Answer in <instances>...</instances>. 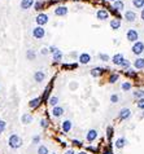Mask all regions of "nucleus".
Instances as JSON below:
<instances>
[{
    "mask_svg": "<svg viewBox=\"0 0 144 154\" xmlns=\"http://www.w3.org/2000/svg\"><path fill=\"white\" fill-rule=\"evenodd\" d=\"M103 154H113V150H112V145H108L103 149Z\"/></svg>",
    "mask_w": 144,
    "mask_h": 154,
    "instance_id": "nucleus-38",
    "label": "nucleus"
},
{
    "mask_svg": "<svg viewBox=\"0 0 144 154\" xmlns=\"http://www.w3.org/2000/svg\"><path fill=\"white\" fill-rule=\"evenodd\" d=\"M48 124H50V123H48L47 119H42L40 123H39V126H40L43 130H45V128H48Z\"/></svg>",
    "mask_w": 144,
    "mask_h": 154,
    "instance_id": "nucleus-39",
    "label": "nucleus"
},
{
    "mask_svg": "<svg viewBox=\"0 0 144 154\" xmlns=\"http://www.w3.org/2000/svg\"><path fill=\"white\" fill-rule=\"evenodd\" d=\"M131 52L135 56H142L144 53V43L143 42H135V43L132 44V47H131Z\"/></svg>",
    "mask_w": 144,
    "mask_h": 154,
    "instance_id": "nucleus-2",
    "label": "nucleus"
},
{
    "mask_svg": "<svg viewBox=\"0 0 144 154\" xmlns=\"http://www.w3.org/2000/svg\"><path fill=\"white\" fill-rule=\"evenodd\" d=\"M132 96L135 97L136 100H140V99H144V90H140V88H138V90H135L132 92Z\"/></svg>",
    "mask_w": 144,
    "mask_h": 154,
    "instance_id": "nucleus-26",
    "label": "nucleus"
},
{
    "mask_svg": "<svg viewBox=\"0 0 144 154\" xmlns=\"http://www.w3.org/2000/svg\"><path fill=\"white\" fill-rule=\"evenodd\" d=\"M113 132H114V130H113V127L112 126H109L107 128V139L108 140H110L113 137Z\"/></svg>",
    "mask_w": 144,
    "mask_h": 154,
    "instance_id": "nucleus-34",
    "label": "nucleus"
},
{
    "mask_svg": "<svg viewBox=\"0 0 144 154\" xmlns=\"http://www.w3.org/2000/svg\"><path fill=\"white\" fill-rule=\"evenodd\" d=\"M131 83L130 82H123L122 84H121V90L123 91V92H129V91H131Z\"/></svg>",
    "mask_w": 144,
    "mask_h": 154,
    "instance_id": "nucleus-27",
    "label": "nucleus"
},
{
    "mask_svg": "<svg viewBox=\"0 0 144 154\" xmlns=\"http://www.w3.org/2000/svg\"><path fill=\"white\" fill-rule=\"evenodd\" d=\"M123 60H125V56H123L122 53H116L112 57V64L116 65V66H120Z\"/></svg>",
    "mask_w": 144,
    "mask_h": 154,
    "instance_id": "nucleus-11",
    "label": "nucleus"
},
{
    "mask_svg": "<svg viewBox=\"0 0 144 154\" xmlns=\"http://www.w3.org/2000/svg\"><path fill=\"white\" fill-rule=\"evenodd\" d=\"M38 154H50V150L45 145H39L38 146Z\"/></svg>",
    "mask_w": 144,
    "mask_h": 154,
    "instance_id": "nucleus-29",
    "label": "nucleus"
},
{
    "mask_svg": "<svg viewBox=\"0 0 144 154\" xmlns=\"http://www.w3.org/2000/svg\"><path fill=\"white\" fill-rule=\"evenodd\" d=\"M142 117L144 118V110H143V113H142Z\"/></svg>",
    "mask_w": 144,
    "mask_h": 154,
    "instance_id": "nucleus-51",
    "label": "nucleus"
},
{
    "mask_svg": "<svg viewBox=\"0 0 144 154\" xmlns=\"http://www.w3.org/2000/svg\"><path fill=\"white\" fill-rule=\"evenodd\" d=\"M64 113H65L64 107H63V106H58V105H57V106H53V109H52V115H53L55 118L63 117Z\"/></svg>",
    "mask_w": 144,
    "mask_h": 154,
    "instance_id": "nucleus-16",
    "label": "nucleus"
},
{
    "mask_svg": "<svg viewBox=\"0 0 144 154\" xmlns=\"http://www.w3.org/2000/svg\"><path fill=\"white\" fill-rule=\"evenodd\" d=\"M40 53L43 54V56H45V54H48L50 53V49H48L47 47H44V48H42V51H40Z\"/></svg>",
    "mask_w": 144,
    "mask_h": 154,
    "instance_id": "nucleus-45",
    "label": "nucleus"
},
{
    "mask_svg": "<svg viewBox=\"0 0 144 154\" xmlns=\"http://www.w3.org/2000/svg\"><path fill=\"white\" fill-rule=\"evenodd\" d=\"M48 49H50V53H53V52H55V51H57L58 48H57V47H55V45H52V47H50Z\"/></svg>",
    "mask_w": 144,
    "mask_h": 154,
    "instance_id": "nucleus-46",
    "label": "nucleus"
},
{
    "mask_svg": "<svg viewBox=\"0 0 144 154\" xmlns=\"http://www.w3.org/2000/svg\"><path fill=\"white\" fill-rule=\"evenodd\" d=\"M35 0H21V9L22 11H27V9H30L32 5H34Z\"/></svg>",
    "mask_w": 144,
    "mask_h": 154,
    "instance_id": "nucleus-18",
    "label": "nucleus"
},
{
    "mask_svg": "<svg viewBox=\"0 0 144 154\" xmlns=\"http://www.w3.org/2000/svg\"><path fill=\"white\" fill-rule=\"evenodd\" d=\"M44 5H45L44 1H42V0H38V1L34 3V5H32V6H34V9H35L37 12H42V11L44 9Z\"/></svg>",
    "mask_w": 144,
    "mask_h": 154,
    "instance_id": "nucleus-25",
    "label": "nucleus"
},
{
    "mask_svg": "<svg viewBox=\"0 0 144 154\" xmlns=\"http://www.w3.org/2000/svg\"><path fill=\"white\" fill-rule=\"evenodd\" d=\"M140 18H142V21L144 22V8L142 9V12H140Z\"/></svg>",
    "mask_w": 144,
    "mask_h": 154,
    "instance_id": "nucleus-48",
    "label": "nucleus"
},
{
    "mask_svg": "<svg viewBox=\"0 0 144 154\" xmlns=\"http://www.w3.org/2000/svg\"><path fill=\"white\" fill-rule=\"evenodd\" d=\"M96 17L97 19H100V21H107L108 18H109V13L105 9H99V11L96 12Z\"/></svg>",
    "mask_w": 144,
    "mask_h": 154,
    "instance_id": "nucleus-15",
    "label": "nucleus"
},
{
    "mask_svg": "<svg viewBox=\"0 0 144 154\" xmlns=\"http://www.w3.org/2000/svg\"><path fill=\"white\" fill-rule=\"evenodd\" d=\"M99 58H100L101 61H104V62H108V61L110 60V57L107 53H99Z\"/></svg>",
    "mask_w": 144,
    "mask_h": 154,
    "instance_id": "nucleus-36",
    "label": "nucleus"
},
{
    "mask_svg": "<svg viewBox=\"0 0 144 154\" xmlns=\"http://www.w3.org/2000/svg\"><path fill=\"white\" fill-rule=\"evenodd\" d=\"M22 139L19 137L17 133H12L11 136L8 137V145H9V148H12V149H18V148H21L22 146Z\"/></svg>",
    "mask_w": 144,
    "mask_h": 154,
    "instance_id": "nucleus-1",
    "label": "nucleus"
},
{
    "mask_svg": "<svg viewBox=\"0 0 144 154\" xmlns=\"http://www.w3.org/2000/svg\"><path fill=\"white\" fill-rule=\"evenodd\" d=\"M134 67L136 70H143L144 69V58L143 57H138L135 61H134Z\"/></svg>",
    "mask_w": 144,
    "mask_h": 154,
    "instance_id": "nucleus-21",
    "label": "nucleus"
},
{
    "mask_svg": "<svg viewBox=\"0 0 144 154\" xmlns=\"http://www.w3.org/2000/svg\"><path fill=\"white\" fill-rule=\"evenodd\" d=\"M123 17H125V19H126L127 22H135L138 16H136V13L134 12V11H126Z\"/></svg>",
    "mask_w": 144,
    "mask_h": 154,
    "instance_id": "nucleus-14",
    "label": "nucleus"
},
{
    "mask_svg": "<svg viewBox=\"0 0 144 154\" xmlns=\"http://www.w3.org/2000/svg\"><path fill=\"white\" fill-rule=\"evenodd\" d=\"M78 66V65L77 64H71V65H64V69H75V67H77Z\"/></svg>",
    "mask_w": 144,
    "mask_h": 154,
    "instance_id": "nucleus-44",
    "label": "nucleus"
},
{
    "mask_svg": "<svg viewBox=\"0 0 144 154\" xmlns=\"http://www.w3.org/2000/svg\"><path fill=\"white\" fill-rule=\"evenodd\" d=\"M61 128H63V131L65 133H69L71 128H73V123H71L70 119H65L63 123H61Z\"/></svg>",
    "mask_w": 144,
    "mask_h": 154,
    "instance_id": "nucleus-12",
    "label": "nucleus"
},
{
    "mask_svg": "<svg viewBox=\"0 0 144 154\" xmlns=\"http://www.w3.org/2000/svg\"><path fill=\"white\" fill-rule=\"evenodd\" d=\"M43 102L42 101V97H35V99H31L29 101V107L30 109H37V107L40 106V104Z\"/></svg>",
    "mask_w": 144,
    "mask_h": 154,
    "instance_id": "nucleus-13",
    "label": "nucleus"
},
{
    "mask_svg": "<svg viewBox=\"0 0 144 154\" xmlns=\"http://www.w3.org/2000/svg\"><path fill=\"white\" fill-rule=\"evenodd\" d=\"M136 105H138V107H139V109L144 110V99H140V100H138V102H136Z\"/></svg>",
    "mask_w": 144,
    "mask_h": 154,
    "instance_id": "nucleus-42",
    "label": "nucleus"
},
{
    "mask_svg": "<svg viewBox=\"0 0 144 154\" xmlns=\"http://www.w3.org/2000/svg\"><path fill=\"white\" fill-rule=\"evenodd\" d=\"M118 100H120V97H118V95H116V93H113L112 96H110V102L112 104H117L118 102Z\"/></svg>",
    "mask_w": 144,
    "mask_h": 154,
    "instance_id": "nucleus-40",
    "label": "nucleus"
},
{
    "mask_svg": "<svg viewBox=\"0 0 144 154\" xmlns=\"http://www.w3.org/2000/svg\"><path fill=\"white\" fill-rule=\"evenodd\" d=\"M118 79H120V75L118 74H110L109 75V79H108V80H109L110 84H114Z\"/></svg>",
    "mask_w": 144,
    "mask_h": 154,
    "instance_id": "nucleus-31",
    "label": "nucleus"
},
{
    "mask_svg": "<svg viewBox=\"0 0 144 154\" xmlns=\"http://www.w3.org/2000/svg\"><path fill=\"white\" fill-rule=\"evenodd\" d=\"M21 122L24 124H30L32 122V115L31 114H29V113H25L24 115L21 117Z\"/></svg>",
    "mask_w": 144,
    "mask_h": 154,
    "instance_id": "nucleus-24",
    "label": "nucleus"
},
{
    "mask_svg": "<svg viewBox=\"0 0 144 154\" xmlns=\"http://www.w3.org/2000/svg\"><path fill=\"white\" fill-rule=\"evenodd\" d=\"M71 144H73V145L74 146H79V148H81V146H82V141H81V140H71Z\"/></svg>",
    "mask_w": 144,
    "mask_h": 154,
    "instance_id": "nucleus-43",
    "label": "nucleus"
},
{
    "mask_svg": "<svg viewBox=\"0 0 144 154\" xmlns=\"http://www.w3.org/2000/svg\"><path fill=\"white\" fill-rule=\"evenodd\" d=\"M132 5L136 9H143L144 8V0H132Z\"/></svg>",
    "mask_w": 144,
    "mask_h": 154,
    "instance_id": "nucleus-28",
    "label": "nucleus"
},
{
    "mask_svg": "<svg viewBox=\"0 0 144 154\" xmlns=\"http://www.w3.org/2000/svg\"><path fill=\"white\" fill-rule=\"evenodd\" d=\"M77 154H87V152H84V150H82V152H79V153H77Z\"/></svg>",
    "mask_w": 144,
    "mask_h": 154,
    "instance_id": "nucleus-50",
    "label": "nucleus"
},
{
    "mask_svg": "<svg viewBox=\"0 0 144 154\" xmlns=\"http://www.w3.org/2000/svg\"><path fill=\"white\" fill-rule=\"evenodd\" d=\"M126 145H127V140L125 137H118V139L116 140V143H114V146H116L117 149H123Z\"/></svg>",
    "mask_w": 144,
    "mask_h": 154,
    "instance_id": "nucleus-19",
    "label": "nucleus"
},
{
    "mask_svg": "<svg viewBox=\"0 0 144 154\" xmlns=\"http://www.w3.org/2000/svg\"><path fill=\"white\" fill-rule=\"evenodd\" d=\"M39 143H40V136H39V135H35L34 137H32V144H34V145H38Z\"/></svg>",
    "mask_w": 144,
    "mask_h": 154,
    "instance_id": "nucleus-41",
    "label": "nucleus"
},
{
    "mask_svg": "<svg viewBox=\"0 0 144 154\" xmlns=\"http://www.w3.org/2000/svg\"><path fill=\"white\" fill-rule=\"evenodd\" d=\"M109 1H112V3H113V1H116V0H109Z\"/></svg>",
    "mask_w": 144,
    "mask_h": 154,
    "instance_id": "nucleus-52",
    "label": "nucleus"
},
{
    "mask_svg": "<svg viewBox=\"0 0 144 154\" xmlns=\"http://www.w3.org/2000/svg\"><path fill=\"white\" fill-rule=\"evenodd\" d=\"M68 13H69V8L66 5H58L55 8V14L57 17H65Z\"/></svg>",
    "mask_w": 144,
    "mask_h": 154,
    "instance_id": "nucleus-7",
    "label": "nucleus"
},
{
    "mask_svg": "<svg viewBox=\"0 0 144 154\" xmlns=\"http://www.w3.org/2000/svg\"><path fill=\"white\" fill-rule=\"evenodd\" d=\"M6 130V122L3 119H0V133H3Z\"/></svg>",
    "mask_w": 144,
    "mask_h": 154,
    "instance_id": "nucleus-37",
    "label": "nucleus"
},
{
    "mask_svg": "<svg viewBox=\"0 0 144 154\" xmlns=\"http://www.w3.org/2000/svg\"><path fill=\"white\" fill-rule=\"evenodd\" d=\"M32 37L35 39H43L45 37V29L43 26H37V27L32 30Z\"/></svg>",
    "mask_w": 144,
    "mask_h": 154,
    "instance_id": "nucleus-5",
    "label": "nucleus"
},
{
    "mask_svg": "<svg viewBox=\"0 0 144 154\" xmlns=\"http://www.w3.org/2000/svg\"><path fill=\"white\" fill-rule=\"evenodd\" d=\"M45 79V74L43 71H35L34 73V80L37 82V83H42Z\"/></svg>",
    "mask_w": 144,
    "mask_h": 154,
    "instance_id": "nucleus-22",
    "label": "nucleus"
},
{
    "mask_svg": "<svg viewBox=\"0 0 144 154\" xmlns=\"http://www.w3.org/2000/svg\"><path fill=\"white\" fill-rule=\"evenodd\" d=\"M112 8L116 12H122L123 9H125V3H123L122 0H116V1H113Z\"/></svg>",
    "mask_w": 144,
    "mask_h": 154,
    "instance_id": "nucleus-17",
    "label": "nucleus"
},
{
    "mask_svg": "<svg viewBox=\"0 0 144 154\" xmlns=\"http://www.w3.org/2000/svg\"><path fill=\"white\" fill-rule=\"evenodd\" d=\"M97 136H99V132H97V130L91 128V130H88L87 133H86V140H87L88 143H94L95 140L97 139Z\"/></svg>",
    "mask_w": 144,
    "mask_h": 154,
    "instance_id": "nucleus-8",
    "label": "nucleus"
},
{
    "mask_svg": "<svg viewBox=\"0 0 144 154\" xmlns=\"http://www.w3.org/2000/svg\"><path fill=\"white\" fill-rule=\"evenodd\" d=\"M130 117H131V110H130L129 107H123V109L120 110V113H118L120 120H126V119H129Z\"/></svg>",
    "mask_w": 144,
    "mask_h": 154,
    "instance_id": "nucleus-9",
    "label": "nucleus"
},
{
    "mask_svg": "<svg viewBox=\"0 0 144 154\" xmlns=\"http://www.w3.org/2000/svg\"><path fill=\"white\" fill-rule=\"evenodd\" d=\"M91 60H92V57H91V54L87 53V52H83V53L78 54V62H79L81 65H87V64H90Z\"/></svg>",
    "mask_w": 144,
    "mask_h": 154,
    "instance_id": "nucleus-6",
    "label": "nucleus"
},
{
    "mask_svg": "<svg viewBox=\"0 0 144 154\" xmlns=\"http://www.w3.org/2000/svg\"><path fill=\"white\" fill-rule=\"evenodd\" d=\"M48 21H50V16L47 14V13H38V16L35 17V22H37L38 26H44L48 24Z\"/></svg>",
    "mask_w": 144,
    "mask_h": 154,
    "instance_id": "nucleus-3",
    "label": "nucleus"
},
{
    "mask_svg": "<svg viewBox=\"0 0 144 154\" xmlns=\"http://www.w3.org/2000/svg\"><path fill=\"white\" fill-rule=\"evenodd\" d=\"M109 26H110V29H112V30H114V31L120 30V29H121V17H114V18H112V19H110Z\"/></svg>",
    "mask_w": 144,
    "mask_h": 154,
    "instance_id": "nucleus-10",
    "label": "nucleus"
},
{
    "mask_svg": "<svg viewBox=\"0 0 144 154\" xmlns=\"http://www.w3.org/2000/svg\"><path fill=\"white\" fill-rule=\"evenodd\" d=\"M126 39L130 43H135V42L139 40V32L135 29H129L126 32Z\"/></svg>",
    "mask_w": 144,
    "mask_h": 154,
    "instance_id": "nucleus-4",
    "label": "nucleus"
},
{
    "mask_svg": "<svg viewBox=\"0 0 144 154\" xmlns=\"http://www.w3.org/2000/svg\"><path fill=\"white\" fill-rule=\"evenodd\" d=\"M51 154H56V153H51Z\"/></svg>",
    "mask_w": 144,
    "mask_h": 154,
    "instance_id": "nucleus-53",
    "label": "nucleus"
},
{
    "mask_svg": "<svg viewBox=\"0 0 144 154\" xmlns=\"http://www.w3.org/2000/svg\"><path fill=\"white\" fill-rule=\"evenodd\" d=\"M63 57H64V54H63V52H61L60 49L55 51L53 53H52V60H53L55 62H60V61H63Z\"/></svg>",
    "mask_w": 144,
    "mask_h": 154,
    "instance_id": "nucleus-23",
    "label": "nucleus"
},
{
    "mask_svg": "<svg viewBox=\"0 0 144 154\" xmlns=\"http://www.w3.org/2000/svg\"><path fill=\"white\" fill-rule=\"evenodd\" d=\"M130 65H131V62H130L129 60H126V58H125V60L122 61V64H121L120 66H121V69H123V70H127V69L130 67Z\"/></svg>",
    "mask_w": 144,
    "mask_h": 154,
    "instance_id": "nucleus-33",
    "label": "nucleus"
},
{
    "mask_svg": "<svg viewBox=\"0 0 144 154\" xmlns=\"http://www.w3.org/2000/svg\"><path fill=\"white\" fill-rule=\"evenodd\" d=\"M26 57H27V60L34 61L35 60V52L32 51V49H29L27 52H26Z\"/></svg>",
    "mask_w": 144,
    "mask_h": 154,
    "instance_id": "nucleus-32",
    "label": "nucleus"
},
{
    "mask_svg": "<svg viewBox=\"0 0 144 154\" xmlns=\"http://www.w3.org/2000/svg\"><path fill=\"white\" fill-rule=\"evenodd\" d=\"M125 74L127 75V77H131V78H135L136 77V71H134L132 69H127V70H125Z\"/></svg>",
    "mask_w": 144,
    "mask_h": 154,
    "instance_id": "nucleus-35",
    "label": "nucleus"
},
{
    "mask_svg": "<svg viewBox=\"0 0 144 154\" xmlns=\"http://www.w3.org/2000/svg\"><path fill=\"white\" fill-rule=\"evenodd\" d=\"M64 154H75V152H74L73 149H68V150H66V152H65Z\"/></svg>",
    "mask_w": 144,
    "mask_h": 154,
    "instance_id": "nucleus-47",
    "label": "nucleus"
},
{
    "mask_svg": "<svg viewBox=\"0 0 144 154\" xmlns=\"http://www.w3.org/2000/svg\"><path fill=\"white\" fill-rule=\"evenodd\" d=\"M58 102H60V101H58V97H56V96H51L50 100H48V104H50L51 106H57Z\"/></svg>",
    "mask_w": 144,
    "mask_h": 154,
    "instance_id": "nucleus-30",
    "label": "nucleus"
},
{
    "mask_svg": "<svg viewBox=\"0 0 144 154\" xmlns=\"http://www.w3.org/2000/svg\"><path fill=\"white\" fill-rule=\"evenodd\" d=\"M105 71V69L104 67H100V66H97V67H94L92 70L90 71V74L92 75L94 78H97V77H100V75H103V73Z\"/></svg>",
    "mask_w": 144,
    "mask_h": 154,
    "instance_id": "nucleus-20",
    "label": "nucleus"
},
{
    "mask_svg": "<svg viewBox=\"0 0 144 154\" xmlns=\"http://www.w3.org/2000/svg\"><path fill=\"white\" fill-rule=\"evenodd\" d=\"M70 57H78V53H77V52H71V53H70Z\"/></svg>",
    "mask_w": 144,
    "mask_h": 154,
    "instance_id": "nucleus-49",
    "label": "nucleus"
}]
</instances>
